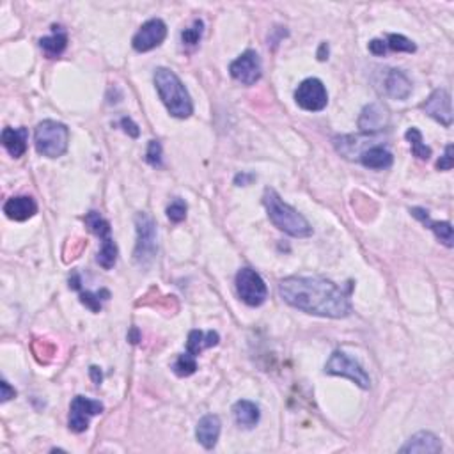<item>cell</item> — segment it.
<instances>
[{"label":"cell","mask_w":454,"mask_h":454,"mask_svg":"<svg viewBox=\"0 0 454 454\" xmlns=\"http://www.w3.org/2000/svg\"><path fill=\"white\" fill-rule=\"evenodd\" d=\"M27 128H4L2 131V145L7 149L11 156L20 158L27 151Z\"/></svg>","instance_id":"obj_19"},{"label":"cell","mask_w":454,"mask_h":454,"mask_svg":"<svg viewBox=\"0 0 454 454\" xmlns=\"http://www.w3.org/2000/svg\"><path fill=\"white\" fill-rule=\"evenodd\" d=\"M238 297L250 307H259L268 297V287L255 270L241 268L236 273Z\"/></svg>","instance_id":"obj_7"},{"label":"cell","mask_w":454,"mask_h":454,"mask_svg":"<svg viewBox=\"0 0 454 454\" xmlns=\"http://www.w3.org/2000/svg\"><path fill=\"white\" fill-rule=\"evenodd\" d=\"M70 287L71 289H80V277L77 272H73V275L70 277Z\"/></svg>","instance_id":"obj_40"},{"label":"cell","mask_w":454,"mask_h":454,"mask_svg":"<svg viewBox=\"0 0 454 454\" xmlns=\"http://www.w3.org/2000/svg\"><path fill=\"white\" fill-rule=\"evenodd\" d=\"M52 28H53V34L48 35V38H43L41 41H39V45H41L43 52L46 53V57L55 59V57H59L60 53L66 50L67 35L66 32L62 31V27H55V25H53Z\"/></svg>","instance_id":"obj_23"},{"label":"cell","mask_w":454,"mask_h":454,"mask_svg":"<svg viewBox=\"0 0 454 454\" xmlns=\"http://www.w3.org/2000/svg\"><path fill=\"white\" fill-rule=\"evenodd\" d=\"M369 52H371L372 55H378V57L385 55L387 52L385 41H382V39H372V41L369 43Z\"/></svg>","instance_id":"obj_35"},{"label":"cell","mask_w":454,"mask_h":454,"mask_svg":"<svg viewBox=\"0 0 454 454\" xmlns=\"http://www.w3.org/2000/svg\"><path fill=\"white\" fill-rule=\"evenodd\" d=\"M165 38H167L165 21L160 20V18H153V20H148L140 28H138V32L133 35V39H131V46L140 53L149 52V50L162 45Z\"/></svg>","instance_id":"obj_11"},{"label":"cell","mask_w":454,"mask_h":454,"mask_svg":"<svg viewBox=\"0 0 454 454\" xmlns=\"http://www.w3.org/2000/svg\"><path fill=\"white\" fill-rule=\"evenodd\" d=\"M85 223L91 229V233H94L96 236H99V240H105V238H110V223L109 220L103 218L98 211H89L85 215Z\"/></svg>","instance_id":"obj_26"},{"label":"cell","mask_w":454,"mask_h":454,"mask_svg":"<svg viewBox=\"0 0 454 454\" xmlns=\"http://www.w3.org/2000/svg\"><path fill=\"white\" fill-rule=\"evenodd\" d=\"M0 390H2V392H0V401H2V403H6V401H9L11 397L16 396V390H14L13 387H11L9 383L6 382V380H2V382H0Z\"/></svg>","instance_id":"obj_36"},{"label":"cell","mask_w":454,"mask_h":454,"mask_svg":"<svg viewBox=\"0 0 454 454\" xmlns=\"http://www.w3.org/2000/svg\"><path fill=\"white\" fill-rule=\"evenodd\" d=\"M220 340L218 333L213 332V330H209V332H201V330H192L190 333H188V340H187V351L188 353L195 355L197 357L199 353H201L202 350H206V348H211V346H216Z\"/></svg>","instance_id":"obj_22"},{"label":"cell","mask_w":454,"mask_h":454,"mask_svg":"<svg viewBox=\"0 0 454 454\" xmlns=\"http://www.w3.org/2000/svg\"><path fill=\"white\" fill-rule=\"evenodd\" d=\"M89 372H91L92 382H94L96 385H99V383H101V380H103V375H101V371H99V367H96V365H91Z\"/></svg>","instance_id":"obj_38"},{"label":"cell","mask_w":454,"mask_h":454,"mask_svg":"<svg viewBox=\"0 0 454 454\" xmlns=\"http://www.w3.org/2000/svg\"><path fill=\"white\" fill-rule=\"evenodd\" d=\"M103 411V404L96 399H89L85 396H77L71 401L70 408V429L74 433H84L89 428V421L94 415Z\"/></svg>","instance_id":"obj_9"},{"label":"cell","mask_w":454,"mask_h":454,"mask_svg":"<svg viewBox=\"0 0 454 454\" xmlns=\"http://www.w3.org/2000/svg\"><path fill=\"white\" fill-rule=\"evenodd\" d=\"M255 179V176L254 174H245V172H241V174H238L236 177H234V183L236 184H248L250 183V181H254Z\"/></svg>","instance_id":"obj_37"},{"label":"cell","mask_w":454,"mask_h":454,"mask_svg":"<svg viewBox=\"0 0 454 454\" xmlns=\"http://www.w3.org/2000/svg\"><path fill=\"white\" fill-rule=\"evenodd\" d=\"M385 92L394 99H406L411 94V82L401 70H389L385 74Z\"/></svg>","instance_id":"obj_20"},{"label":"cell","mask_w":454,"mask_h":454,"mask_svg":"<svg viewBox=\"0 0 454 454\" xmlns=\"http://www.w3.org/2000/svg\"><path fill=\"white\" fill-rule=\"evenodd\" d=\"M155 85L158 91L160 99L163 101L170 116L177 119H187L194 112V103L183 82L179 80L174 71L169 67H156L155 70Z\"/></svg>","instance_id":"obj_3"},{"label":"cell","mask_w":454,"mask_h":454,"mask_svg":"<svg viewBox=\"0 0 454 454\" xmlns=\"http://www.w3.org/2000/svg\"><path fill=\"white\" fill-rule=\"evenodd\" d=\"M233 415H234V421H236L238 426H243V428L250 429L259 422L261 411H259L258 404L252 403V401L240 399L234 403Z\"/></svg>","instance_id":"obj_21"},{"label":"cell","mask_w":454,"mask_h":454,"mask_svg":"<svg viewBox=\"0 0 454 454\" xmlns=\"http://www.w3.org/2000/svg\"><path fill=\"white\" fill-rule=\"evenodd\" d=\"M128 339H130L133 344H137L138 340H140V333H138V330L135 328V326L130 330V333H128Z\"/></svg>","instance_id":"obj_41"},{"label":"cell","mask_w":454,"mask_h":454,"mask_svg":"<svg viewBox=\"0 0 454 454\" xmlns=\"http://www.w3.org/2000/svg\"><path fill=\"white\" fill-rule=\"evenodd\" d=\"M262 204L268 213V218L282 233L293 238H309L312 234V226L307 222V218L301 213H298L293 206L284 202V199L273 188L265 190Z\"/></svg>","instance_id":"obj_2"},{"label":"cell","mask_w":454,"mask_h":454,"mask_svg":"<svg viewBox=\"0 0 454 454\" xmlns=\"http://www.w3.org/2000/svg\"><path fill=\"white\" fill-rule=\"evenodd\" d=\"M220 428H222V424H220L218 415H204L197 422V428H195V436H197L199 443L204 449H213L216 445V442H218Z\"/></svg>","instance_id":"obj_15"},{"label":"cell","mask_w":454,"mask_h":454,"mask_svg":"<svg viewBox=\"0 0 454 454\" xmlns=\"http://www.w3.org/2000/svg\"><path fill=\"white\" fill-rule=\"evenodd\" d=\"M109 300L110 293L106 289L98 291V293H91V291H84L80 294V301L85 305V307L91 309L92 312H99L101 311V300Z\"/></svg>","instance_id":"obj_29"},{"label":"cell","mask_w":454,"mask_h":454,"mask_svg":"<svg viewBox=\"0 0 454 454\" xmlns=\"http://www.w3.org/2000/svg\"><path fill=\"white\" fill-rule=\"evenodd\" d=\"M4 213H6L7 218L16 220V222H25V220L32 218L38 213V204L32 197L18 195V197H11L4 204Z\"/></svg>","instance_id":"obj_14"},{"label":"cell","mask_w":454,"mask_h":454,"mask_svg":"<svg viewBox=\"0 0 454 454\" xmlns=\"http://www.w3.org/2000/svg\"><path fill=\"white\" fill-rule=\"evenodd\" d=\"M411 215L415 216V218L419 220V222L424 223L428 229H431L433 233H435V236L438 238L440 241H442L445 247H453L454 245V233H453V226H450V222H435V220L429 218L428 211L422 208H411L410 209Z\"/></svg>","instance_id":"obj_16"},{"label":"cell","mask_w":454,"mask_h":454,"mask_svg":"<svg viewBox=\"0 0 454 454\" xmlns=\"http://www.w3.org/2000/svg\"><path fill=\"white\" fill-rule=\"evenodd\" d=\"M121 128L133 138H137L138 135H140V130H138V126L133 123V119H130V117H123V119H121Z\"/></svg>","instance_id":"obj_34"},{"label":"cell","mask_w":454,"mask_h":454,"mask_svg":"<svg viewBox=\"0 0 454 454\" xmlns=\"http://www.w3.org/2000/svg\"><path fill=\"white\" fill-rule=\"evenodd\" d=\"M358 162L362 163L367 169L375 170H383L389 169L394 162V156L389 149H385L383 145H371V148L364 149V151L358 155Z\"/></svg>","instance_id":"obj_18"},{"label":"cell","mask_w":454,"mask_h":454,"mask_svg":"<svg viewBox=\"0 0 454 454\" xmlns=\"http://www.w3.org/2000/svg\"><path fill=\"white\" fill-rule=\"evenodd\" d=\"M279 294L291 307L321 318H346L351 301L346 291L323 277H286L279 282Z\"/></svg>","instance_id":"obj_1"},{"label":"cell","mask_w":454,"mask_h":454,"mask_svg":"<svg viewBox=\"0 0 454 454\" xmlns=\"http://www.w3.org/2000/svg\"><path fill=\"white\" fill-rule=\"evenodd\" d=\"M172 369L177 376L194 375V372L197 371V360H195V355L188 353V351L187 353L179 355V357H177V360L174 362Z\"/></svg>","instance_id":"obj_27"},{"label":"cell","mask_w":454,"mask_h":454,"mask_svg":"<svg viewBox=\"0 0 454 454\" xmlns=\"http://www.w3.org/2000/svg\"><path fill=\"white\" fill-rule=\"evenodd\" d=\"M385 45L389 46L394 52H406V53H414L417 50L414 41H410L408 38H404L403 34H389L387 35Z\"/></svg>","instance_id":"obj_28"},{"label":"cell","mask_w":454,"mask_h":454,"mask_svg":"<svg viewBox=\"0 0 454 454\" xmlns=\"http://www.w3.org/2000/svg\"><path fill=\"white\" fill-rule=\"evenodd\" d=\"M421 109L428 114L429 117H433L435 121H438L440 124L449 128L453 124V109H450V94L445 89H436L429 94V98L426 99L421 105Z\"/></svg>","instance_id":"obj_12"},{"label":"cell","mask_w":454,"mask_h":454,"mask_svg":"<svg viewBox=\"0 0 454 454\" xmlns=\"http://www.w3.org/2000/svg\"><path fill=\"white\" fill-rule=\"evenodd\" d=\"M294 101L307 112H319L328 103V92L319 78H305L294 91Z\"/></svg>","instance_id":"obj_8"},{"label":"cell","mask_w":454,"mask_h":454,"mask_svg":"<svg viewBox=\"0 0 454 454\" xmlns=\"http://www.w3.org/2000/svg\"><path fill=\"white\" fill-rule=\"evenodd\" d=\"M325 372L326 375L350 378L351 382L357 383L360 389H369V387H371V378H369V375L365 372V369L362 367L355 358L348 357L344 351H333V353L330 355L328 362L325 364Z\"/></svg>","instance_id":"obj_6"},{"label":"cell","mask_w":454,"mask_h":454,"mask_svg":"<svg viewBox=\"0 0 454 454\" xmlns=\"http://www.w3.org/2000/svg\"><path fill=\"white\" fill-rule=\"evenodd\" d=\"M202 31H204V23H202L201 20H195L192 27L184 28V31L181 32V41H183V45H197L202 38Z\"/></svg>","instance_id":"obj_30"},{"label":"cell","mask_w":454,"mask_h":454,"mask_svg":"<svg viewBox=\"0 0 454 454\" xmlns=\"http://www.w3.org/2000/svg\"><path fill=\"white\" fill-rule=\"evenodd\" d=\"M145 162L151 167H162V144L158 140H151L145 151Z\"/></svg>","instance_id":"obj_32"},{"label":"cell","mask_w":454,"mask_h":454,"mask_svg":"<svg viewBox=\"0 0 454 454\" xmlns=\"http://www.w3.org/2000/svg\"><path fill=\"white\" fill-rule=\"evenodd\" d=\"M453 151H454L453 144L447 145L445 153H443V156L438 160V162H436V169H438V170H450V169H453V165H454Z\"/></svg>","instance_id":"obj_33"},{"label":"cell","mask_w":454,"mask_h":454,"mask_svg":"<svg viewBox=\"0 0 454 454\" xmlns=\"http://www.w3.org/2000/svg\"><path fill=\"white\" fill-rule=\"evenodd\" d=\"M98 262L99 266H103L105 270H110L117 261V245L112 240V236L101 240V248L98 252Z\"/></svg>","instance_id":"obj_25"},{"label":"cell","mask_w":454,"mask_h":454,"mask_svg":"<svg viewBox=\"0 0 454 454\" xmlns=\"http://www.w3.org/2000/svg\"><path fill=\"white\" fill-rule=\"evenodd\" d=\"M35 151L46 158H59L67 151L70 144V130L66 124L57 121H41L34 133Z\"/></svg>","instance_id":"obj_4"},{"label":"cell","mask_w":454,"mask_h":454,"mask_svg":"<svg viewBox=\"0 0 454 454\" xmlns=\"http://www.w3.org/2000/svg\"><path fill=\"white\" fill-rule=\"evenodd\" d=\"M135 227H137V243H135L133 259L140 268H148L156 258V223L148 213L135 215Z\"/></svg>","instance_id":"obj_5"},{"label":"cell","mask_w":454,"mask_h":454,"mask_svg":"<svg viewBox=\"0 0 454 454\" xmlns=\"http://www.w3.org/2000/svg\"><path fill=\"white\" fill-rule=\"evenodd\" d=\"M387 124H389V110L378 103H371V105L365 106L358 117V128L369 135L382 131Z\"/></svg>","instance_id":"obj_13"},{"label":"cell","mask_w":454,"mask_h":454,"mask_svg":"<svg viewBox=\"0 0 454 454\" xmlns=\"http://www.w3.org/2000/svg\"><path fill=\"white\" fill-rule=\"evenodd\" d=\"M404 137H406V140L410 142L411 155L417 156L419 160H429V156H431V148L424 144V140H422V133L417 130V128H408Z\"/></svg>","instance_id":"obj_24"},{"label":"cell","mask_w":454,"mask_h":454,"mask_svg":"<svg viewBox=\"0 0 454 454\" xmlns=\"http://www.w3.org/2000/svg\"><path fill=\"white\" fill-rule=\"evenodd\" d=\"M318 59H319V60L328 59V45H326V43H321V45H319V50H318Z\"/></svg>","instance_id":"obj_39"},{"label":"cell","mask_w":454,"mask_h":454,"mask_svg":"<svg viewBox=\"0 0 454 454\" xmlns=\"http://www.w3.org/2000/svg\"><path fill=\"white\" fill-rule=\"evenodd\" d=\"M187 202L183 199H174L169 206H167V216H169L170 222L179 223L187 218Z\"/></svg>","instance_id":"obj_31"},{"label":"cell","mask_w":454,"mask_h":454,"mask_svg":"<svg viewBox=\"0 0 454 454\" xmlns=\"http://www.w3.org/2000/svg\"><path fill=\"white\" fill-rule=\"evenodd\" d=\"M401 453H428V454H436L442 450V443L436 438L433 433L429 431H419L417 435L411 436L403 447H401Z\"/></svg>","instance_id":"obj_17"},{"label":"cell","mask_w":454,"mask_h":454,"mask_svg":"<svg viewBox=\"0 0 454 454\" xmlns=\"http://www.w3.org/2000/svg\"><path fill=\"white\" fill-rule=\"evenodd\" d=\"M229 73L234 80L243 85H254L261 78V59L258 52L247 50L238 59H234L229 66Z\"/></svg>","instance_id":"obj_10"}]
</instances>
